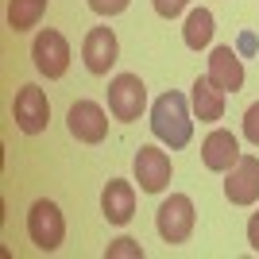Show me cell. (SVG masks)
<instances>
[{
    "mask_svg": "<svg viewBox=\"0 0 259 259\" xmlns=\"http://www.w3.org/2000/svg\"><path fill=\"white\" fill-rule=\"evenodd\" d=\"M151 132H155V140L166 143L170 151L186 147L190 136H194V105H190L182 93H174V89L162 93L151 105Z\"/></svg>",
    "mask_w": 259,
    "mask_h": 259,
    "instance_id": "1",
    "label": "cell"
},
{
    "mask_svg": "<svg viewBox=\"0 0 259 259\" xmlns=\"http://www.w3.org/2000/svg\"><path fill=\"white\" fill-rule=\"evenodd\" d=\"M27 236H31V244L39 251H58L62 240H66L62 209L54 205V201H47V197H39V201L27 209Z\"/></svg>",
    "mask_w": 259,
    "mask_h": 259,
    "instance_id": "2",
    "label": "cell"
},
{
    "mask_svg": "<svg viewBox=\"0 0 259 259\" xmlns=\"http://www.w3.org/2000/svg\"><path fill=\"white\" fill-rule=\"evenodd\" d=\"M194 221H197V213L186 194H170L155 213V228H159V236L166 244H186L190 232H194Z\"/></svg>",
    "mask_w": 259,
    "mask_h": 259,
    "instance_id": "3",
    "label": "cell"
},
{
    "mask_svg": "<svg viewBox=\"0 0 259 259\" xmlns=\"http://www.w3.org/2000/svg\"><path fill=\"white\" fill-rule=\"evenodd\" d=\"M31 62H35V70L43 77H51V81L62 77L66 70H70V43H66V35L54 31V27H43L31 43Z\"/></svg>",
    "mask_w": 259,
    "mask_h": 259,
    "instance_id": "4",
    "label": "cell"
},
{
    "mask_svg": "<svg viewBox=\"0 0 259 259\" xmlns=\"http://www.w3.org/2000/svg\"><path fill=\"white\" fill-rule=\"evenodd\" d=\"M12 120L23 136H39L51 124V101L39 85H20L16 101H12Z\"/></svg>",
    "mask_w": 259,
    "mask_h": 259,
    "instance_id": "5",
    "label": "cell"
},
{
    "mask_svg": "<svg viewBox=\"0 0 259 259\" xmlns=\"http://www.w3.org/2000/svg\"><path fill=\"white\" fill-rule=\"evenodd\" d=\"M143 105H147V85L140 81V74H116L108 81V112L116 120H140Z\"/></svg>",
    "mask_w": 259,
    "mask_h": 259,
    "instance_id": "6",
    "label": "cell"
},
{
    "mask_svg": "<svg viewBox=\"0 0 259 259\" xmlns=\"http://www.w3.org/2000/svg\"><path fill=\"white\" fill-rule=\"evenodd\" d=\"M66 128L77 143H101L108 136V112L97 101H74L66 112Z\"/></svg>",
    "mask_w": 259,
    "mask_h": 259,
    "instance_id": "7",
    "label": "cell"
},
{
    "mask_svg": "<svg viewBox=\"0 0 259 259\" xmlns=\"http://www.w3.org/2000/svg\"><path fill=\"white\" fill-rule=\"evenodd\" d=\"M170 174H174V166H170V155L162 147L147 143V147L136 151V182H140L143 194H162L170 186Z\"/></svg>",
    "mask_w": 259,
    "mask_h": 259,
    "instance_id": "8",
    "label": "cell"
},
{
    "mask_svg": "<svg viewBox=\"0 0 259 259\" xmlns=\"http://www.w3.org/2000/svg\"><path fill=\"white\" fill-rule=\"evenodd\" d=\"M81 58H85L89 74L105 77L120 58V43H116V35H112V27H89L85 39H81Z\"/></svg>",
    "mask_w": 259,
    "mask_h": 259,
    "instance_id": "9",
    "label": "cell"
},
{
    "mask_svg": "<svg viewBox=\"0 0 259 259\" xmlns=\"http://www.w3.org/2000/svg\"><path fill=\"white\" fill-rule=\"evenodd\" d=\"M225 197L232 205H255L259 201V159L240 155V162L225 174Z\"/></svg>",
    "mask_w": 259,
    "mask_h": 259,
    "instance_id": "10",
    "label": "cell"
},
{
    "mask_svg": "<svg viewBox=\"0 0 259 259\" xmlns=\"http://www.w3.org/2000/svg\"><path fill=\"white\" fill-rule=\"evenodd\" d=\"M240 155H244L240 140L228 128H213L201 143V162H205V170H217V174H228L240 162Z\"/></svg>",
    "mask_w": 259,
    "mask_h": 259,
    "instance_id": "11",
    "label": "cell"
},
{
    "mask_svg": "<svg viewBox=\"0 0 259 259\" xmlns=\"http://www.w3.org/2000/svg\"><path fill=\"white\" fill-rule=\"evenodd\" d=\"M209 81L225 93H240L244 89V58L236 47H213L209 54Z\"/></svg>",
    "mask_w": 259,
    "mask_h": 259,
    "instance_id": "12",
    "label": "cell"
},
{
    "mask_svg": "<svg viewBox=\"0 0 259 259\" xmlns=\"http://www.w3.org/2000/svg\"><path fill=\"white\" fill-rule=\"evenodd\" d=\"M101 213L108 225H128L136 217V186L124 178H108L101 190Z\"/></svg>",
    "mask_w": 259,
    "mask_h": 259,
    "instance_id": "13",
    "label": "cell"
},
{
    "mask_svg": "<svg viewBox=\"0 0 259 259\" xmlns=\"http://www.w3.org/2000/svg\"><path fill=\"white\" fill-rule=\"evenodd\" d=\"M225 89H217L213 81H209V74L205 77H197L194 81V89H190V105H194V116L201 120V124H213V120H221L225 116Z\"/></svg>",
    "mask_w": 259,
    "mask_h": 259,
    "instance_id": "14",
    "label": "cell"
},
{
    "mask_svg": "<svg viewBox=\"0 0 259 259\" xmlns=\"http://www.w3.org/2000/svg\"><path fill=\"white\" fill-rule=\"evenodd\" d=\"M43 16H47V0H8V31L16 35L39 27Z\"/></svg>",
    "mask_w": 259,
    "mask_h": 259,
    "instance_id": "15",
    "label": "cell"
},
{
    "mask_svg": "<svg viewBox=\"0 0 259 259\" xmlns=\"http://www.w3.org/2000/svg\"><path fill=\"white\" fill-rule=\"evenodd\" d=\"M213 12L209 8H194L190 16H186V27H182V39H186V47L190 51H201V47H209L213 43Z\"/></svg>",
    "mask_w": 259,
    "mask_h": 259,
    "instance_id": "16",
    "label": "cell"
},
{
    "mask_svg": "<svg viewBox=\"0 0 259 259\" xmlns=\"http://www.w3.org/2000/svg\"><path fill=\"white\" fill-rule=\"evenodd\" d=\"M105 259H143V248L136 244V240L120 236V240H112V244L105 248Z\"/></svg>",
    "mask_w": 259,
    "mask_h": 259,
    "instance_id": "17",
    "label": "cell"
},
{
    "mask_svg": "<svg viewBox=\"0 0 259 259\" xmlns=\"http://www.w3.org/2000/svg\"><path fill=\"white\" fill-rule=\"evenodd\" d=\"M244 136H248V143H255V147H259V101L244 112Z\"/></svg>",
    "mask_w": 259,
    "mask_h": 259,
    "instance_id": "18",
    "label": "cell"
},
{
    "mask_svg": "<svg viewBox=\"0 0 259 259\" xmlns=\"http://www.w3.org/2000/svg\"><path fill=\"white\" fill-rule=\"evenodd\" d=\"M128 4H132V0H89V8L97 12V16H120Z\"/></svg>",
    "mask_w": 259,
    "mask_h": 259,
    "instance_id": "19",
    "label": "cell"
},
{
    "mask_svg": "<svg viewBox=\"0 0 259 259\" xmlns=\"http://www.w3.org/2000/svg\"><path fill=\"white\" fill-rule=\"evenodd\" d=\"M151 4H155V12H159L162 20H174V16L190 4V0H151Z\"/></svg>",
    "mask_w": 259,
    "mask_h": 259,
    "instance_id": "20",
    "label": "cell"
},
{
    "mask_svg": "<svg viewBox=\"0 0 259 259\" xmlns=\"http://www.w3.org/2000/svg\"><path fill=\"white\" fill-rule=\"evenodd\" d=\"M248 244H251V251H259V209L251 213V221H248Z\"/></svg>",
    "mask_w": 259,
    "mask_h": 259,
    "instance_id": "21",
    "label": "cell"
},
{
    "mask_svg": "<svg viewBox=\"0 0 259 259\" xmlns=\"http://www.w3.org/2000/svg\"><path fill=\"white\" fill-rule=\"evenodd\" d=\"M240 51H244V54L255 51V35H244V39H240Z\"/></svg>",
    "mask_w": 259,
    "mask_h": 259,
    "instance_id": "22",
    "label": "cell"
}]
</instances>
